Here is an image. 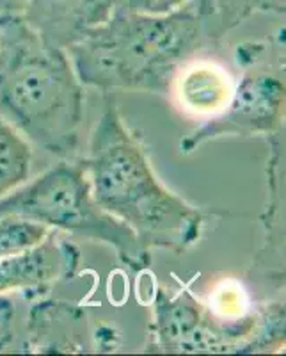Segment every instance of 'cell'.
<instances>
[{
  "instance_id": "obj_1",
  "label": "cell",
  "mask_w": 286,
  "mask_h": 356,
  "mask_svg": "<svg viewBox=\"0 0 286 356\" xmlns=\"http://www.w3.org/2000/svg\"><path fill=\"white\" fill-rule=\"evenodd\" d=\"M82 166L94 202L128 227L144 250L160 248L182 255L199 241L205 216L158 180L114 100L91 134Z\"/></svg>"
},
{
  "instance_id": "obj_2",
  "label": "cell",
  "mask_w": 286,
  "mask_h": 356,
  "mask_svg": "<svg viewBox=\"0 0 286 356\" xmlns=\"http://www.w3.org/2000/svg\"><path fill=\"white\" fill-rule=\"evenodd\" d=\"M84 86L66 50L47 43L22 15H0V118L47 154L78 150Z\"/></svg>"
},
{
  "instance_id": "obj_3",
  "label": "cell",
  "mask_w": 286,
  "mask_h": 356,
  "mask_svg": "<svg viewBox=\"0 0 286 356\" xmlns=\"http://www.w3.org/2000/svg\"><path fill=\"white\" fill-rule=\"evenodd\" d=\"M208 41L196 9L164 17L116 11L66 50L82 86L167 93L178 70Z\"/></svg>"
},
{
  "instance_id": "obj_4",
  "label": "cell",
  "mask_w": 286,
  "mask_h": 356,
  "mask_svg": "<svg viewBox=\"0 0 286 356\" xmlns=\"http://www.w3.org/2000/svg\"><path fill=\"white\" fill-rule=\"evenodd\" d=\"M4 216H20L78 239L107 244L133 271H144L151 264V253L135 234L94 202L87 173L77 162H59L0 198V218Z\"/></svg>"
},
{
  "instance_id": "obj_5",
  "label": "cell",
  "mask_w": 286,
  "mask_h": 356,
  "mask_svg": "<svg viewBox=\"0 0 286 356\" xmlns=\"http://www.w3.org/2000/svg\"><path fill=\"white\" fill-rule=\"evenodd\" d=\"M285 118V79L281 73L263 70L247 72L237 84L231 102L219 116L208 118L205 125L180 143L182 154H192L201 145L224 136L270 134L281 127Z\"/></svg>"
},
{
  "instance_id": "obj_6",
  "label": "cell",
  "mask_w": 286,
  "mask_h": 356,
  "mask_svg": "<svg viewBox=\"0 0 286 356\" xmlns=\"http://www.w3.org/2000/svg\"><path fill=\"white\" fill-rule=\"evenodd\" d=\"M153 346L164 353H237L230 335L208 316L187 289L157 292L153 308Z\"/></svg>"
},
{
  "instance_id": "obj_7",
  "label": "cell",
  "mask_w": 286,
  "mask_h": 356,
  "mask_svg": "<svg viewBox=\"0 0 286 356\" xmlns=\"http://www.w3.org/2000/svg\"><path fill=\"white\" fill-rule=\"evenodd\" d=\"M78 260V248L50 230L36 246L0 260V296L15 291L49 292L59 280L77 273Z\"/></svg>"
},
{
  "instance_id": "obj_8",
  "label": "cell",
  "mask_w": 286,
  "mask_h": 356,
  "mask_svg": "<svg viewBox=\"0 0 286 356\" xmlns=\"http://www.w3.org/2000/svg\"><path fill=\"white\" fill-rule=\"evenodd\" d=\"M121 0H28L22 17L47 43L68 50L105 24Z\"/></svg>"
},
{
  "instance_id": "obj_9",
  "label": "cell",
  "mask_w": 286,
  "mask_h": 356,
  "mask_svg": "<svg viewBox=\"0 0 286 356\" xmlns=\"http://www.w3.org/2000/svg\"><path fill=\"white\" fill-rule=\"evenodd\" d=\"M174 88L178 106L199 118L219 116L235 93V79L222 65L214 61H192L178 70Z\"/></svg>"
},
{
  "instance_id": "obj_10",
  "label": "cell",
  "mask_w": 286,
  "mask_h": 356,
  "mask_svg": "<svg viewBox=\"0 0 286 356\" xmlns=\"http://www.w3.org/2000/svg\"><path fill=\"white\" fill-rule=\"evenodd\" d=\"M194 9L208 41H217L256 13L285 11V0H196Z\"/></svg>"
},
{
  "instance_id": "obj_11",
  "label": "cell",
  "mask_w": 286,
  "mask_h": 356,
  "mask_svg": "<svg viewBox=\"0 0 286 356\" xmlns=\"http://www.w3.org/2000/svg\"><path fill=\"white\" fill-rule=\"evenodd\" d=\"M33 150L27 139L0 118V198L28 180Z\"/></svg>"
},
{
  "instance_id": "obj_12",
  "label": "cell",
  "mask_w": 286,
  "mask_h": 356,
  "mask_svg": "<svg viewBox=\"0 0 286 356\" xmlns=\"http://www.w3.org/2000/svg\"><path fill=\"white\" fill-rule=\"evenodd\" d=\"M52 228L20 216L0 218V260L36 246Z\"/></svg>"
},
{
  "instance_id": "obj_13",
  "label": "cell",
  "mask_w": 286,
  "mask_h": 356,
  "mask_svg": "<svg viewBox=\"0 0 286 356\" xmlns=\"http://www.w3.org/2000/svg\"><path fill=\"white\" fill-rule=\"evenodd\" d=\"M192 0H121L117 11L148 15V17H164L190 6Z\"/></svg>"
},
{
  "instance_id": "obj_14",
  "label": "cell",
  "mask_w": 286,
  "mask_h": 356,
  "mask_svg": "<svg viewBox=\"0 0 286 356\" xmlns=\"http://www.w3.org/2000/svg\"><path fill=\"white\" fill-rule=\"evenodd\" d=\"M28 0H0V15H22Z\"/></svg>"
}]
</instances>
